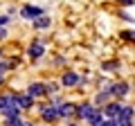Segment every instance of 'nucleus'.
I'll return each mask as SVG.
<instances>
[{
	"label": "nucleus",
	"mask_w": 135,
	"mask_h": 126,
	"mask_svg": "<svg viewBox=\"0 0 135 126\" xmlns=\"http://www.w3.org/2000/svg\"><path fill=\"white\" fill-rule=\"evenodd\" d=\"M43 14H45V9L34 7V5H25L23 9H20V16H23V18H27V20H36L38 16H43Z\"/></svg>",
	"instance_id": "1"
},
{
	"label": "nucleus",
	"mask_w": 135,
	"mask_h": 126,
	"mask_svg": "<svg viewBox=\"0 0 135 126\" xmlns=\"http://www.w3.org/2000/svg\"><path fill=\"white\" fill-rule=\"evenodd\" d=\"M108 92H110L113 97H126V92H128V83L117 81V83H113V86H108Z\"/></svg>",
	"instance_id": "2"
},
{
	"label": "nucleus",
	"mask_w": 135,
	"mask_h": 126,
	"mask_svg": "<svg viewBox=\"0 0 135 126\" xmlns=\"http://www.w3.org/2000/svg\"><path fill=\"white\" fill-rule=\"evenodd\" d=\"M27 54H29V59H41V56L45 54V45H43V41H34V43L29 45Z\"/></svg>",
	"instance_id": "3"
},
{
	"label": "nucleus",
	"mask_w": 135,
	"mask_h": 126,
	"mask_svg": "<svg viewBox=\"0 0 135 126\" xmlns=\"http://www.w3.org/2000/svg\"><path fill=\"white\" fill-rule=\"evenodd\" d=\"M27 95H32V97H43V95H47V86L45 83H29Z\"/></svg>",
	"instance_id": "4"
},
{
	"label": "nucleus",
	"mask_w": 135,
	"mask_h": 126,
	"mask_svg": "<svg viewBox=\"0 0 135 126\" xmlns=\"http://www.w3.org/2000/svg\"><path fill=\"white\" fill-rule=\"evenodd\" d=\"M122 113V104H108L106 108H104V115L108 117V119H117Z\"/></svg>",
	"instance_id": "5"
},
{
	"label": "nucleus",
	"mask_w": 135,
	"mask_h": 126,
	"mask_svg": "<svg viewBox=\"0 0 135 126\" xmlns=\"http://www.w3.org/2000/svg\"><path fill=\"white\" fill-rule=\"evenodd\" d=\"M79 79H81V77H79L77 72H65L63 79H61V83L65 88H72V86H79Z\"/></svg>",
	"instance_id": "6"
},
{
	"label": "nucleus",
	"mask_w": 135,
	"mask_h": 126,
	"mask_svg": "<svg viewBox=\"0 0 135 126\" xmlns=\"http://www.w3.org/2000/svg\"><path fill=\"white\" fill-rule=\"evenodd\" d=\"M92 113H95L92 104H81V106H77V113H74V115H79L81 119H90Z\"/></svg>",
	"instance_id": "7"
},
{
	"label": "nucleus",
	"mask_w": 135,
	"mask_h": 126,
	"mask_svg": "<svg viewBox=\"0 0 135 126\" xmlns=\"http://www.w3.org/2000/svg\"><path fill=\"white\" fill-rule=\"evenodd\" d=\"M41 115H43L45 122H54V119L59 117V108H56V106H45L43 110H41Z\"/></svg>",
	"instance_id": "8"
},
{
	"label": "nucleus",
	"mask_w": 135,
	"mask_h": 126,
	"mask_svg": "<svg viewBox=\"0 0 135 126\" xmlns=\"http://www.w3.org/2000/svg\"><path fill=\"white\" fill-rule=\"evenodd\" d=\"M2 115H5L7 119H11V122L18 119V117H20V106H18V104H14V106H7L5 110H2Z\"/></svg>",
	"instance_id": "9"
},
{
	"label": "nucleus",
	"mask_w": 135,
	"mask_h": 126,
	"mask_svg": "<svg viewBox=\"0 0 135 126\" xmlns=\"http://www.w3.org/2000/svg\"><path fill=\"white\" fill-rule=\"evenodd\" d=\"M77 113V106L74 104H61L59 106V117H72Z\"/></svg>",
	"instance_id": "10"
},
{
	"label": "nucleus",
	"mask_w": 135,
	"mask_h": 126,
	"mask_svg": "<svg viewBox=\"0 0 135 126\" xmlns=\"http://www.w3.org/2000/svg\"><path fill=\"white\" fill-rule=\"evenodd\" d=\"M16 104L20 106V110H23V108H32L34 97L32 95H16Z\"/></svg>",
	"instance_id": "11"
},
{
	"label": "nucleus",
	"mask_w": 135,
	"mask_h": 126,
	"mask_svg": "<svg viewBox=\"0 0 135 126\" xmlns=\"http://www.w3.org/2000/svg\"><path fill=\"white\" fill-rule=\"evenodd\" d=\"M16 104V95H2L0 97V110H5L7 106H14Z\"/></svg>",
	"instance_id": "12"
},
{
	"label": "nucleus",
	"mask_w": 135,
	"mask_h": 126,
	"mask_svg": "<svg viewBox=\"0 0 135 126\" xmlns=\"http://www.w3.org/2000/svg\"><path fill=\"white\" fill-rule=\"evenodd\" d=\"M32 23H34V27H36V29H47L50 27V18H47V16H38V18H36V20H32Z\"/></svg>",
	"instance_id": "13"
},
{
	"label": "nucleus",
	"mask_w": 135,
	"mask_h": 126,
	"mask_svg": "<svg viewBox=\"0 0 135 126\" xmlns=\"http://www.w3.org/2000/svg\"><path fill=\"white\" fill-rule=\"evenodd\" d=\"M133 115H135V108H131V106H122V113H119V119H133Z\"/></svg>",
	"instance_id": "14"
},
{
	"label": "nucleus",
	"mask_w": 135,
	"mask_h": 126,
	"mask_svg": "<svg viewBox=\"0 0 135 126\" xmlns=\"http://www.w3.org/2000/svg\"><path fill=\"white\" fill-rule=\"evenodd\" d=\"M108 97H110V92H108V90L99 92V95H97V99H95V104H97V106H101V104H106V101H108Z\"/></svg>",
	"instance_id": "15"
},
{
	"label": "nucleus",
	"mask_w": 135,
	"mask_h": 126,
	"mask_svg": "<svg viewBox=\"0 0 135 126\" xmlns=\"http://www.w3.org/2000/svg\"><path fill=\"white\" fill-rule=\"evenodd\" d=\"M119 68V63L117 61H108V63H104V70H117Z\"/></svg>",
	"instance_id": "16"
},
{
	"label": "nucleus",
	"mask_w": 135,
	"mask_h": 126,
	"mask_svg": "<svg viewBox=\"0 0 135 126\" xmlns=\"http://www.w3.org/2000/svg\"><path fill=\"white\" fill-rule=\"evenodd\" d=\"M122 38H126V41H135V32H122Z\"/></svg>",
	"instance_id": "17"
},
{
	"label": "nucleus",
	"mask_w": 135,
	"mask_h": 126,
	"mask_svg": "<svg viewBox=\"0 0 135 126\" xmlns=\"http://www.w3.org/2000/svg\"><path fill=\"white\" fill-rule=\"evenodd\" d=\"M7 70H9V63H5V61H0V74H5Z\"/></svg>",
	"instance_id": "18"
},
{
	"label": "nucleus",
	"mask_w": 135,
	"mask_h": 126,
	"mask_svg": "<svg viewBox=\"0 0 135 126\" xmlns=\"http://www.w3.org/2000/svg\"><path fill=\"white\" fill-rule=\"evenodd\" d=\"M7 23H9V16H0V27H7Z\"/></svg>",
	"instance_id": "19"
},
{
	"label": "nucleus",
	"mask_w": 135,
	"mask_h": 126,
	"mask_svg": "<svg viewBox=\"0 0 135 126\" xmlns=\"http://www.w3.org/2000/svg\"><path fill=\"white\" fill-rule=\"evenodd\" d=\"M7 38V27H0V41Z\"/></svg>",
	"instance_id": "20"
},
{
	"label": "nucleus",
	"mask_w": 135,
	"mask_h": 126,
	"mask_svg": "<svg viewBox=\"0 0 135 126\" xmlns=\"http://www.w3.org/2000/svg\"><path fill=\"white\" fill-rule=\"evenodd\" d=\"M0 83H2V74H0Z\"/></svg>",
	"instance_id": "21"
},
{
	"label": "nucleus",
	"mask_w": 135,
	"mask_h": 126,
	"mask_svg": "<svg viewBox=\"0 0 135 126\" xmlns=\"http://www.w3.org/2000/svg\"><path fill=\"white\" fill-rule=\"evenodd\" d=\"M68 126H77V124H68Z\"/></svg>",
	"instance_id": "22"
},
{
	"label": "nucleus",
	"mask_w": 135,
	"mask_h": 126,
	"mask_svg": "<svg viewBox=\"0 0 135 126\" xmlns=\"http://www.w3.org/2000/svg\"><path fill=\"white\" fill-rule=\"evenodd\" d=\"M0 56H2V50H0Z\"/></svg>",
	"instance_id": "23"
},
{
	"label": "nucleus",
	"mask_w": 135,
	"mask_h": 126,
	"mask_svg": "<svg viewBox=\"0 0 135 126\" xmlns=\"http://www.w3.org/2000/svg\"><path fill=\"white\" fill-rule=\"evenodd\" d=\"M25 126H32V124H25Z\"/></svg>",
	"instance_id": "24"
}]
</instances>
